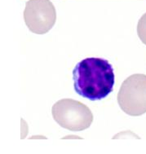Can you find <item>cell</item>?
I'll use <instances>...</instances> for the list:
<instances>
[{"label":"cell","mask_w":146,"mask_h":154,"mask_svg":"<svg viewBox=\"0 0 146 154\" xmlns=\"http://www.w3.org/2000/svg\"><path fill=\"white\" fill-rule=\"evenodd\" d=\"M77 94L92 101L101 100L113 91L115 76L110 62L101 58H86L73 70Z\"/></svg>","instance_id":"1"},{"label":"cell","mask_w":146,"mask_h":154,"mask_svg":"<svg viewBox=\"0 0 146 154\" xmlns=\"http://www.w3.org/2000/svg\"><path fill=\"white\" fill-rule=\"evenodd\" d=\"M51 113L56 123L71 131H82L90 127L93 114L90 109L73 99H62L55 103Z\"/></svg>","instance_id":"2"},{"label":"cell","mask_w":146,"mask_h":154,"mask_svg":"<svg viewBox=\"0 0 146 154\" xmlns=\"http://www.w3.org/2000/svg\"><path fill=\"white\" fill-rule=\"evenodd\" d=\"M118 103L125 113L138 117L146 112V75L132 74L123 82Z\"/></svg>","instance_id":"3"},{"label":"cell","mask_w":146,"mask_h":154,"mask_svg":"<svg viewBox=\"0 0 146 154\" xmlns=\"http://www.w3.org/2000/svg\"><path fill=\"white\" fill-rule=\"evenodd\" d=\"M24 20L32 33L47 34L56 23V8L50 0H29L25 4Z\"/></svg>","instance_id":"4"},{"label":"cell","mask_w":146,"mask_h":154,"mask_svg":"<svg viewBox=\"0 0 146 154\" xmlns=\"http://www.w3.org/2000/svg\"><path fill=\"white\" fill-rule=\"evenodd\" d=\"M138 36L141 42L146 45V13L139 20L137 26Z\"/></svg>","instance_id":"5"}]
</instances>
